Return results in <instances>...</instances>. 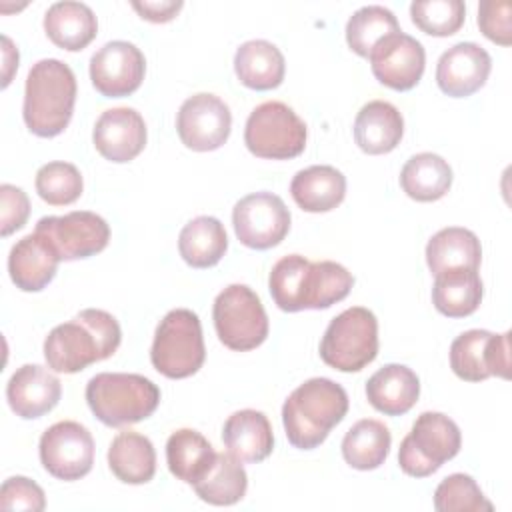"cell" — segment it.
I'll use <instances>...</instances> for the list:
<instances>
[{
  "instance_id": "31",
  "label": "cell",
  "mask_w": 512,
  "mask_h": 512,
  "mask_svg": "<svg viewBox=\"0 0 512 512\" xmlns=\"http://www.w3.org/2000/svg\"><path fill=\"white\" fill-rule=\"evenodd\" d=\"M400 186L416 202L440 200L452 186V168L434 152L414 154L400 172Z\"/></svg>"
},
{
  "instance_id": "44",
  "label": "cell",
  "mask_w": 512,
  "mask_h": 512,
  "mask_svg": "<svg viewBox=\"0 0 512 512\" xmlns=\"http://www.w3.org/2000/svg\"><path fill=\"white\" fill-rule=\"evenodd\" d=\"M488 372L490 376L510 378V332L492 334L488 340Z\"/></svg>"
},
{
  "instance_id": "41",
  "label": "cell",
  "mask_w": 512,
  "mask_h": 512,
  "mask_svg": "<svg viewBox=\"0 0 512 512\" xmlns=\"http://www.w3.org/2000/svg\"><path fill=\"white\" fill-rule=\"evenodd\" d=\"M0 508L42 512L46 508V496L34 480L26 476H12L4 480L0 488Z\"/></svg>"
},
{
  "instance_id": "38",
  "label": "cell",
  "mask_w": 512,
  "mask_h": 512,
  "mask_svg": "<svg viewBox=\"0 0 512 512\" xmlns=\"http://www.w3.org/2000/svg\"><path fill=\"white\" fill-rule=\"evenodd\" d=\"M38 196L50 206H68L82 194L80 170L70 162H48L38 168L34 180Z\"/></svg>"
},
{
  "instance_id": "6",
  "label": "cell",
  "mask_w": 512,
  "mask_h": 512,
  "mask_svg": "<svg viewBox=\"0 0 512 512\" xmlns=\"http://www.w3.org/2000/svg\"><path fill=\"white\" fill-rule=\"evenodd\" d=\"M378 354V320L372 310L352 306L330 320L320 358L334 370L360 372Z\"/></svg>"
},
{
  "instance_id": "27",
  "label": "cell",
  "mask_w": 512,
  "mask_h": 512,
  "mask_svg": "<svg viewBox=\"0 0 512 512\" xmlns=\"http://www.w3.org/2000/svg\"><path fill=\"white\" fill-rule=\"evenodd\" d=\"M108 466L124 484H146L156 472V452L148 436L124 430L110 442Z\"/></svg>"
},
{
  "instance_id": "36",
  "label": "cell",
  "mask_w": 512,
  "mask_h": 512,
  "mask_svg": "<svg viewBox=\"0 0 512 512\" xmlns=\"http://www.w3.org/2000/svg\"><path fill=\"white\" fill-rule=\"evenodd\" d=\"M488 330H466L454 338L450 346V368L466 382H482L490 378L488 372Z\"/></svg>"
},
{
  "instance_id": "35",
  "label": "cell",
  "mask_w": 512,
  "mask_h": 512,
  "mask_svg": "<svg viewBox=\"0 0 512 512\" xmlns=\"http://www.w3.org/2000/svg\"><path fill=\"white\" fill-rule=\"evenodd\" d=\"M396 32H400V24L394 12L376 4L358 8L346 22V42L362 58H368L382 38Z\"/></svg>"
},
{
  "instance_id": "28",
  "label": "cell",
  "mask_w": 512,
  "mask_h": 512,
  "mask_svg": "<svg viewBox=\"0 0 512 512\" xmlns=\"http://www.w3.org/2000/svg\"><path fill=\"white\" fill-rule=\"evenodd\" d=\"M482 280L478 270H446L434 276L432 304L448 318H464L478 310L482 302Z\"/></svg>"
},
{
  "instance_id": "24",
  "label": "cell",
  "mask_w": 512,
  "mask_h": 512,
  "mask_svg": "<svg viewBox=\"0 0 512 512\" xmlns=\"http://www.w3.org/2000/svg\"><path fill=\"white\" fill-rule=\"evenodd\" d=\"M46 36L62 50H84L98 34V20L82 2H54L44 14Z\"/></svg>"
},
{
  "instance_id": "32",
  "label": "cell",
  "mask_w": 512,
  "mask_h": 512,
  "mask_svg": "<svg viewBox=\"0 0 512 512\" xmlns=\"http://www.w3.org/2000/svg\"><path fill=\"white\" fill-rule=\"evenodd\" d=\"M392 436L384 422L374 418L358 420L342 438V456L356 470H374L384 464Z\"/></svg>"
},
{
  "instance_id": "43",
  "label": "cell",
  "mask_w": 512,
  "mask_h": 512,
  "mask_svg": "<svg viewBox=\"0 0 512 512\" xmlns=\"http://www.w3.org/2000/svg\"><path fill=\"white\" fill-rule=\"evenodd\" d=\"M0 204H2L0 234L6 238L26 224V220L30 216V200L22 188L12 186V184H2L0 186Z\"/></svg>"
},
{
  "instance_id": "14",
  "label": "cell",
  "mask_w": 512,
  "mask_h": 512,
  "mask_svg": "<svg viewBox=\"0 0 512 512\" xmlns=\"http://www.w3.org/2000/svg\"><path fill=\"white\" fill-rule=\"evenodd\" d=\"M146 60L140 48L126 40H112L90 58L92 86L104 98H122L136 92L144 80Z\"/></svg>"
},
{
  "instance_id": "11",
  "label": "cell",
  "mask_w": 512,
  "mask_h": 512,
  "mask_svg": "<svg viewBox=\"0 0 512 512\" xmlns=\"http://www.w3.org/2000/svg\"><path fill=\"white\" fill-rule=\"evenodd\" d=\"M236 238L254 250L278 246L290 230V210L272 192H254L240 198L232 210Z\"/></svg>"
},
{
  "instance_id": "9",
  "label": "cell",
  "mask_w": 512,
  "mask_h": 512,
  "mask_svg": "<svg viewBox=\"0 0 512 512\" xmlns=\"http://www.w3.org/2000/svg\"><path fill=\"white\" fill-rule=\"evenodd\" d=\"M220 342L236 352L258 348L268 336V316L258 294L246 284L226 286L212 306Z\"/></svg>"
},
{
  "instance_id": "46",
  "label": "cell",
  "mask_w": 512,
  "mask_h": 512,
  "mask_svg": "<svg viewBox=\"0 0 512 512\" xmlns=\"http://www.w3.org/2000/svg\"><path fill=\"white\" fill-rule=\"evenodd\" d=\"M2 42H4V80H2V86L6 88L12 80V72L18 68V48L12 46L8 36H2Z\"/></svg>"
},
{
  "instance_id": "34",
  "label": "cell",
  "mask_w": 512,
  "mask_h": 512,
  "mask_svg": "<svg viewBox=\"0 0 512 512\" xmlns=\"http://www.w3.org/2000/svg\"><path fill=\"white\" fill-rule=\"evenodd\" d=\"M354 284V276L338 262H310L302 282V310H324L344 300Z\"/></svg>"
},
{
  "instance_id": "26",
  "label": "cell",
  "mask_w": 512,
  "mask_h": 512,
  "mask_svg": "<svg viewBox=\"0 0 512 512\" xmlns=\"http://www.w3.org/2000/svg\"><path fill=\"white\" fill-rule=\"evenodd\" d=\"M238 80L252 90H272L284 80L286 62L278 46L268 40H248L234 54Z\"/></svg>"
},
{
  "instance_id": "5",
  "label": "cell",
  "mask_w": 512,
  "mask_h": 512,
  "mask_svg": "<svg viewBox=\"0 0 512 512\" xmlns=\"http://www.w3.org/2000/svg\"><path fill=\"white\" fill-rule=\"evenodd\" d=\"M206 358L200 318L188 308L170 310L154 332L152 366L166 378L180 380L196 374Z\"/></svg>"
},
{
  "instance_id": "40",
  "label": "cell",
  "mask_w": 512,
  "mask_h": 512,
  "mask_svg": "<svg viewBox=\"0 0 512 512\" xmlns=\"http://www.w3.org/2000/svg\"><path fill=\"white\" fill-rule=\"evenodd\" d=\"M434 508L438 512H492V502L486 500L476 480L468 474L456 472L446 476L434 492Z\"/></svg>"
},
{
  "instance_id": "39",
  "label": "cell",
  "mask_w": 512,
  "mask_h": 512,
  "mask_svg": "<svg viewBox=\"0 0 512 512\" xmlns=\"http://www.w3.org/2000/svg\"><path fill=\"white\" fill-rule=\"evenodd\" d=\"M410 18L424 34L452 36L466 18V6L462 0H414L410 4Z\"/></svg>"
},
{
  "instance_id": "25",
  "label": "cell",
  "mask_w": 512,
  "mask_h": 512,
  "mask_svg": "<svg viewBox=\"0 0 512 512\" xmlns=\"http://www.w3.org/2000/svg\"><path fill=\"white\" fill-rule=\"evenodd\" d=\"M482 260V246L478 236L460 226L438 230L426 244V264L436 276L446 270H478Z\"/></svg>"
},
{
  "instance_id": "19",
  "label": "cell",
  "mask_w": 512,
  "mask_h": 512,
  "mask_svg": "<svg viewBox=\"0 0 512 512\" xmlns=\"http://www.w3.org/2000/svg\"><path fill=\"white\" fill-rule=\"evenodd\" d=\"M58 262L60 256L50 240L34 230L10 248L8 272L22 292H40L52 282Z\"/></svg>"
},
{
  "instance_id": "17",
  "label": "cell",
  "mask_w": 512,
  "mask_h": 512,
  "mask_svg": "<svg viewBox=\"0 0 512 512\" xmlns=\"http://www.w3.org/2000/svg\"><path fill=\"white\" fill-rule=\"evenodd\" d=\"M92 140L102 158L116 164L130 162L146 146L144 118L128 106L104 110L94 124Z\"/></svg>"
},
{
  "instance_id": "2",
  "label": "cell",
  "mask_w": 512,
  "mask_h": 512,
  "mask_svg": "<svg viewBox=\"0 0 512 512\" xmlns=\"http://www.w3.org/2000/svg\"><path fill=\"white\" fill-rule=\"evenodd\" d=\"M76 76L58 58L32 64L24 84L22 116L28 130L40 138H52L70 124L76 104Z\"/></svg>"
},
{
  "instance_id": "1",
  "label": "cell",
  "mask_w": 512,
  "mask_h": 512,
  "mask_svg": "<svg viewBox=\"0 0 512 512\" xmlns=\"http://www.w3.org/2000/svg\"><path fill=\"white\" fill-rule=\"evenodd\" d=\"M120 340V324L110 312L86 308L50 330L44 340V358L50 370L74 374L110 358L118 350Z\"/></svg>"
},
{
  "instance_id": "15",
  "label": "cell",
  "mask_w": 512,
  "mask_h": 512,
  "mask_svg": "<svg viewBox=\"0 0 512 512\" xmlns=\"http://www.w3.org/2000/svg\"><path fill=\"white\" fill-rule=\"evenodd\" d=\"M368 58L374 78L398 92L412 90L420 82L426 66L424 46L402 30L382 38Z\"/></svg>"
},
{
  "instance_id": "3",
  "label": "cell",
  "mask_w": 512,
  "mask_h": 512,
  "mask_svg": "<svg viewBox=\"0 0 512 512\" xmlns=\"http://www.w3.org/2000/svg\"><path fill=\"white\" fill-rule=\"evenodd\" d=\"M348 412L346 390L330 378H310L286 398L282 424L294 448L312 450L320 446L330 430Z\"/></svg>"
},
{
  "instance_id": "16",
  "label": "cell",
  "mask_w": 512,
  "mask_h": 512,
  "mask_svg": "<svg viewBox=\"0 0 512 512\" xmlns=\"http://www.w3.org/2000/svg\"><path fill=\"white\" fill-rule=\"evenodd\" d=\"M492 70L490 54L476 42H458L436 64V84L452 98H466L480 90Z\"/></svg>"
},
{
  "instance_id": "45",
  "label": "cell",
  "mask_w": 512,
  "mask_h": 512,
  "mask_svg": "<svg viewBox=\"0 0 512 512\" xmlns=\"http://www.w3.org/2000/svg\"><path fill=\"white\" fill-rule=\"evenodd\" d=\"M182 0H144V2H132V8L140 14V18L148 22H170L182 8Z\"/></svg>"
},
{
  "instance_id": "7",
  "label": "cell",
  "mask_w": 512,
  "mask_h": 512,
  "mask_svg": "<svg viewBox=\"0 0 512 512\" xmlns=\"http://www.w3.org/2000/svg\"><path fill=\"white\" fill-rule=\"evenodd\" d=\"M462 446L458 424L442 412H422L398 450L400 470L412 478L434 474Z\"/></svg>"
},
{
  "instance_id": "37",
  "label": "cell",
  "mask_w": 512,
  "mask_h": 512,
  "mask_svg": "<svg viewBox=\"0 0 512 512\" xmlns=\"http://www.w3.org/2000/svg\"><path fill=\"white\" fill-rule=\"evenodd\" d=\"M310 266V260L300 254H288L280 258L268 278V288L274 304L284 312L302 310V282Z\"/></svg>"
},
{
  "instance_id": "42",
  "label": "cell",
  "mask_w": 512,
  "mask_h": 512,
  "mask_svg": "<svg viewBox=\"0 0 512 512\" xmlns=\"http://www.w3.org/2000/svg\"><path fill=\"white\" fill-rule=\"evenodd\" d=\"M510 2L484 0L478 6V28L480 32L500 46H510L512 26H510Z\"/></svg>"
},
{
  "instance_id": "18",
  "label": "cell",
  "mask_w": 512,
  "mask_h": 512,
  "mask_svg": "<svg viewBox=\"0 0 512 512\" xmlns=\"http://www.w3.org/2000/svg\"><path fill=\"white\" fill-rule=\"evenodd\" d=\"M62 396L60 380L40 364L20 366L6 384V400L12 412L24 420L48 414Z\"/></svg>"
},
{
  "instance_id": "10",
  "label": "cell",
  "mask_w": 512,
  "mask_h": 512,
  "mask_svg": "<svg viewBox=\"0 0 512 512\" xmlns=\"http://www.w3.org/2000/svg\"><path fill=\"white\" fill-rule=\"evenodd\" d=\"M38 454L44 470L64 482L84 478L94 464V438L86 426L62 420L40 436Z\"/></svg>"
},
{
  "instance_id": "33",
  "label": "cell",
  "mask_w": 512,
  "mask_h": 512,
  "mask_svg": "<svg viewBox=\"0 0 512 512\" xmlns=\"http://www.w3.org/2000/svg\"><path fill=\"white\" fill-rule=\"evenodd\" d=\"M248 476L238 458L230 452L216 454L210 470L194 484V492L202 502L214 506H232L246 496Z\"/></svg>"
},
{
  "instance_id": "8",
  "label": "cell",
  "mask_w": 512,
  "mask_h": 512,
  "mask_svg": "<svg viewBox=\"0 0 512 512\" xmlns=\"http://www.w3.org/2000/svg\"><path fill=\"white\" fill-rule=\"evenodd\" d=\"M306 124L284 102L268 100L258 104L244 126L246 148L266 160H290L306 148Z\"/></svg>"
},
{
  "instance_id": "21",
  "label": "cell",
  "mask_w": 512,
  "mask_h": 512,
  "mask_svg": "<svg viewBox=\"0 0 512 512\" xmlns=\"http://www.w3.org/2000/svg\"><path fill=\"white\" fill-rule=\"evenodd\" d=\"M420 396V380L416 372L404 364H386L366 382V398L378 412L386 416L406 414Z\"/></svg>"
},
{
  "instance_id": "30",
  "label": "cell",
  "mask_w": 512,
  "mask_h": 512,
  "mask_svg": "<svg viewBox=\"0 0 512 512\" xmlns=\"http://www.w3.org/2000/svg\"><path fill=\"white\" fill-rule=\"evenodd\" d=\"M216 452L212 444L192 428H180L170 434L166 442V462L170 472L194 486L214 464Z\"/></svg>"
},
{
  "instance_id": "12",
  "label": "cell",
  "mask_w": 512,
  "mask_h": 512,
  "mask_svg": "<svg viewBox=\"0 0 512 512\" xmlns=\"http://www.w3.org/2000/svg\"><path fill=\"white\" fill-rule=\"evenodd\" d=\"M46 236L60 260H80L102 252L110 240V226L102 216L88 210H74L64 216H44L34 228Z\"/></svg>"
},
{
  "instance_id": "20",
  "label": "cell",
  "mask_w": 512,
  "mask_h": 512,
  "mask_svg": "<svg viewBox=\"0 0 512 512\" xmlns=\"http://www.w3.org/2000/svg\"><path fill=\"white\" fill-rule=\"evenodd\" d=\"M404 134L400 110L386 100H372L360 108L354 120V140L366 154L378 156L392 152Z\"/></svg>"
},
{
  "instance_id": "22",
  "label": "cell",
  "mask_w": 512,
  "mask_h": 512,
  "mask_svg": "<svg viewBox=\"0 0 512 512\" xmlns=\"http://www.w3.org/2000/svg\"><path fill=\"white\" fill-rule=\"evenodd\" d=\"M222 442L240 462H262L274 448L268 416L252 408L230 414L222 428Z\"/></svg>"
},
{
  "instance_id": "4",
  "label": "cell",
  "mask_w": 512,
  "mask_h": 512,
  "mask_svg": "<svg viewBox=\"0 0 512 512\" xmlns=\"http://www.w3.org/2000/svg\"><path fill=\"white\" fill-rule=\"evenodd\" d=\"M86 402L102 424L120 428L152 416L160 390L142 374L100 372L86 384Z\"/></svg>"
},
{
  "instance_id": "13",
  "label": "cell",
  "mask_w": 512,
  "mask_h": 512,
  "mask_svg": "<svg viewBox=\"0 0 512 512\" xmlns=\"http://www.w3.org/2000/svg\"><path fill=\"white\" fill-rule=\"evenodd\" d=\"M232 128V114L224 100L214 94L198 92L186 98L176 116V130L182 144L194 152L220 148Z\"/></svg>"
},
{
  "instance_id": "23",
  "label": "cell",
  "mask_w": 512,
  "mask_h": 512,
  "mask_svg": "<svg viewBox=\"0 0 512 512\" xmlns=\"http://www.w3.org/2000/svg\"><path fill=\"white\" fill-rule=\"evenodd\" d=\"M290 194L304 212H330L346 196V176L328 164L308 166L294 174Z\"/></svg>"
},
{
  "instance_id": "29",
  "label": "cell",
  "mask_w": 512,
  "mask_h": 512,
  "mask_svg": "<svg viewBox=\"0 0 512 512\" xmlns=\"http://www.w3.org/2000/svg\"><path fill=\"white\" fill-rule=\"evenodd\" d=\"M228 248L224 224L214 216L192 218L178 236L182 260L192 268L216 266Z\"/></svg>"
}]
</instances>
